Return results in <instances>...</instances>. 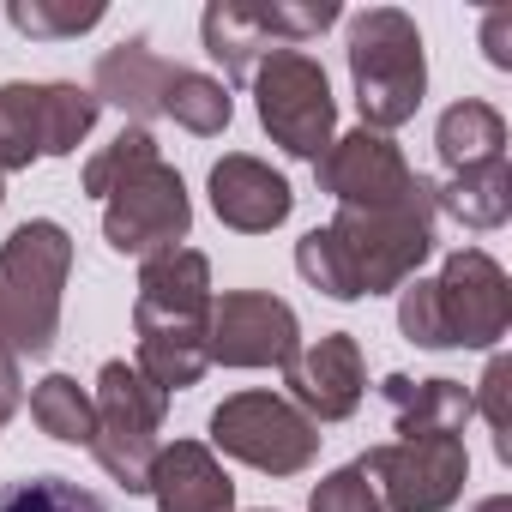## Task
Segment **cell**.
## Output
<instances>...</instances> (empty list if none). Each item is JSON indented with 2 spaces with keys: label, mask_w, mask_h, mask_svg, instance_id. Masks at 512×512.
Masks as SVG:
<instances>
[{
  "label": "cell",
  "mask_w": 512,
  "mask_h": 512,
  "mask_svg": "<svg viewBox=\"0 0 512 512\" xmlns=\"http://www.w3.org/2000/svg\"><path fill=\"white\" fill-rule=\"evenodd\" d=\"M169 79H175V67H169L145 37H127V43H115V49L97 55L91 97H97V103H115L121 115H133V127H145L151 115H163Z\"/></svg>",
  "instance_id": "cell-17"
},
{
  "label": "cell",
  "mask_w": 512,
  "mask_h": 512,
  "mask_svg": "<svg viewBox=\"0 0 512 512\" xmlns=\"http://www.w3.org/2000/svg\"><path fill=\"white\" fill-rule=\"evenodd\" d=\"M260 7V25L272 37V49H302L308 37H320L326 25H338L332 0H253Z\"/></svg>",
  "instance_id": "cell-28"
},
{
  "label": "cell",
  "mask_w": 512,
  "mask_h": 512,
  "mask_svg": "<svg viewBox=\"0 0 512 512\" xmlns=\"http://www.w3.org/2000/svg\"><path fill=\"white\" fill-rule=\"evenodd\" d=\"M290 205H296V193L272 163L247 157V151H229V157L211 163V211H217V223H229L241 235H266V229H278L290 217Z\"/></svg>",
  "instance_id": "cell-15"
},
{
  "label": "cell",
  "mask_w": 512,
  "mask_h": 512,
  "mask_svg": "<svg viewBox=\"0 0 512 512\" xmlns=\"http://www.w3.org/2000/svg\"><path fill=\"white\" fill-rule=\"evenodd\" d=\"M211 362L223 368H290L302 350V320L284 296L272 290H229L211 296Z\"/></svg>",
  "instance_id": "cell-11"
},
{
  "label": "cell",
  "mask_w": 512,
  "mask_h": 512,
  "mask_svg": "<svg viewBox=\"0 0 512 512\" xmlns=\"http://www.w3.org/2000/svg\"><path fill=\"white\" fill-rule=\"evenodd\" d=\"M350 79H356V109L362 127L392 133L422 109L428 91V55L422 31L398 7H368L350 19Z\"/></svg>",
  "instance_id": "cell-3"
},
{
  "label": "cell",
  "mask_w": 512,
  "mask_h": 512,
  "mask_svg": "<svg viewBox=\"0 0 512 512\" xmlns=\"http://www.w3.org/2000/svg\"><path fill=\"white\" fill-rule=\"evenodd\" d=\"M31 422L61 446H91L97 440V404L73 374H43L31 386Z\"/></svg>",
  "instance_id": "cell-22"
},
{
  "label": "cell",
  "mask_w": 512,
  "mask_h": 512,
  "mask_svg": "<svg viewBox=\"0 0 512 512\" xmlns=\"http://www.w3.org/2000/svg\"><path fill=\"white\" fill-rule=\"evenodd\" d=\"M506 392H512V362H506V356H488V368H482V380H476L470 404H476V416L494 428V452H500V464L512 458V416H506Z\"/></svg>",
  "instance_id": "cell-31"
},
{
  "label": "cell",
  "mask_w": 512,
  "mask_h": 512,
  "mask_svg": "<svg viewBox=\"0 0 512 512\" xmlns=\"http://www.w3.org/2000/svg\"><path fill=\"white\" fill-rule=\"evenodd\" d=\"M482 49L500 73H512V7H494L482 13Z\"/></svg>",
  "instance_id": "cell-32"
},
{
  "label": "cell",
  "mask_w": 512,
  "mask_h": 512,
  "mask_svg": "<svg viewBox=\"0 0 512 512\" xmlns=\"http://www.w3.org/2000/svg\"><path fill=\"white\" fill-rule=\"evenodd\" d=\"M362 464H368L386 512H446L470 482V452L452 434L392 440V446H374Z\"/></svg>",
  "instance_id": "cell-9"
},
{
  "label": "cell",
  "mask_w": 512,
  "mask_h": 512,
  "mask_svg": "<svg viewBox=\"0 0 512 512\" xmlns=\"http://www.w3.org/2000/svg\"><path fill=\"white\" fill-rule=\"evenodd\" d=\"M0 175H13V169H7V151H0Z\"/></svg>",
  "instance_id": "cell-35"
},
{
  "label": "cell",
  "mask_w": 512,
  "mask_h": 512,
  "mask_svg": "<svg viewBox=\"0 0 512 512\" xmlns=\"http://www.w3.org/2000/svg\"><path fill=\"white\" fill-rule=\"evenodd\" d=\"M247 85H253V109H260V127L272 133V145L308 163L326 157V145L338 139V97H332L326 67L308 49H272Z\"/></svg>",
  "instance_id": "cell-5"
},
{
  "label": "cell",
  "mask_w": 512,
  "mask_h": 512,
  "mask_svg": "<svg viewBox=\"0 0 512 512\" xmlns=\"http://www.w3.org/2000/svg\"><path fill=\"white\" fill-rule=\"evenodd\" d=\"M398 332L422 350H452L446 338V320H440V302H434V278H410L398 290Z\"/></svg>",
  "instance_id": "cell-29"
},
{
  "label": "cell",
  "mask_w": 512,
  "mask_h": 512,
  "mask_svg": "<svg viewBox=\"0 0 512 512\" xmlns=\"http://www.w3.org/2000/svg\"><path fill=\"white\" fill-rule=\"evenodd\" d=\"M284 386H290V404L320 428V422H344L362 410V392H368V362H362V344L350 332H326L314 344H302L284 368Z\"/></svg>",
  "instance_id": "cell-14"
},
{
  "label": "cell",
  "mask_w": 512,
  "mask_h": 512,
  "mask_svg": "<svg viewBox=\"0 0 512 512\" xmlns=\"http://www.w3.org/2000/svg\"><path fill=\"white\" fill-rule=\"evenodd\" d=\"M308 512H386V506H380V488H374L368 464L356 458V464H344V470H332V476L314 482Z\"/></svg>",
  "instance_id": "cell-30"
},
{
  "label": "cell",
  "mask_w": 512,
  "mask_h": 512,
  "mask_svg": "<svg viewBox=\"0 0 512 512\" xmlns=\"http://www.w3.org/2000/svg\"><path fill=\"white\" fill-rule=\"evenodd\" d=\"M314 175H320V193L338 199V211H380L416 187V169L404 163L392 133H374V127L338 133L326 145V157L314 163Z\"/></svg>",
  "instance_id": "cell-13"
},
{
  "label": "cell",
  "mask_w": 512,
  "mask_h": 512,
  "mask_svg": "<svg viewBox=\"0 0 512 512\" xmlns=\"http://www.w3.org/2000/svg\"><path fill=\"white\" fill-rule=\"evenodd\" d=\"M97 115L103 103L67 79L0 85V151H7V169H31L37 157H73L79 139L97 127Z\"/></svg>",
  "instance_id": "cell-8"
},
{
  "label": "cell",
  "mask_w": 512,
  "mask_h": 512,
  "mask_svg": "<svg viewBox=\"0 0 512 512\" xmlns=\"http://www.w3.org/2000/svg\"><path fill=\"white\" fill-rule=\"evenodd\" d=\"M380 392H386V410H392V422H398L404 440H422V434H452V440H464V422L476 416L470 386H464V380H446V374H434V380L386 374Z\"/></svg>",
  "instance_id": "cell-18"
},
{
  "label": "cell",
  "mask_w": 512,
  "mask_h": 512,
  "mask_svg": "<svg viewBox=\"0 0 512 512\" xmlns=\"http://www.w3.org/2000/svg\"><path fill=\"white\" fill-rule=\"evenodd\" d=\"M97 464L109 470V482H121L127 494H145L151 488V464L163 452V410H169V392H157L133 362H103L97 374Z\"/></svg>",
  "instance_id": "cell-6"
},
{
  "label": "cell",
  "mask_w": 512,
  "mask_h": 512,
  "mask_svg": "<svg viewBox=\"0 0 512 512\" xmlns=\"http://www.w3.org/2000/svg\"><path fill=\"white\" fill-rule=\"evenodd\" d=\"M211 446L266 476H302L320 458V428L284 392H235L211 410Z\"/></svg>",
  "instance_id": "cell-7"
},
{
  "label": "cell",
  "mask_w": 512,
  "mask_h": 512,
  "mask_svg": "<svg viewBox=\"0 0 512 512\" xmlns=\"http://www.w3.org/2000/svg\"><path fill=\"white\" fill-rule=\"evenodd\" d=\"M73 272V235L55 217H31L0 247V350L49 356L61 338V296Z\"/></svg>",
  "instance_id": "cell-2"
},
{
  "label": "cell",
  "mask_w": 512,
  "mask_h": 512,
  "mask_svg": "<svg viewBox=\"0 0 512 512\" xmlns=\"http://www.w3.org/2000/svg\"><path fill=\"white\" fill-rule=\"evenodd\" d=\"M163 115L175 127H187V133H199V139H217L229 127V115H235V97H229L223 79L193 73V67H175V79L163 91Z\"/></svg>",
  "instance_id": "cell-23"
},
{
  "label": "cell",
  "mask_w": 512,
  "mask_h": 512,
  "mask_svg": "<svg viewBox=\"0 0 512 512\" xmlns=\"http://www.w3.org/2000/svg\"><path fill=\"white\" fill-rule=\"evenodd\" d=\"M476 512H512V500H506V494H488V500H482Z\"/></svg>",
  "instance_id": "cell-34"
},
{
  "label": "cell",
  "mask_w": 512,
  "mask_h": 512,
  "mask_svg": "<svg viewBox=\"0 0 512 512\" xmlns=\"http://www.w3.org/2000/svg\"><path fill=\"white\" fill-rule=\"evenodd\" d=\"M151 163H163V157H157V133H151V127H121V133L85 163V193H91V199H109V193H121L133 175H145Z\"/></svg>",
  "instance_id": "cell-25"
},
{
  "label": "cell",
  "mask_w": 512,
  "mask_h": 512,
  "mask_svg": "<svg viewBox=\"0 0 512 512\" xmlns=\"http://www.w3.org/2000/svg\"><path fill=\"white\" fill-rule=\"evenodd\" d=\"M296 272H302L320 296H332V302H362V290H356V278H350V266H344V247L332 241V229H308V235L296 241Z\"/></svg>",
  "instance_id": "cell-27"
},
{
  "label": "cell",
  "mask_w": 512,
  "mask_h": 512,
  "mask_svg": "<svg viewBox=\"0 0 512 512\" xmlns=\"http://www.w3.org/2000/svg\"><path fill=\"white\" fill-rule=\"evenodd\" d=\"M434 151H440V163L452 175L458 169H476V163H494V157H506V115L494 103H482V97H464V103H452L440 115Z\"/></svg>",
  "instance_id": "cell-21"
},
{
  "label": "cell",
  "mask_w": 512,
  "mask_h": 512,
  "mask_svg": "<svg viewBox=\"0 0 512 512\" xmlns=\"http://www.w3.org/2000/svg\"><path fill=\"white\" fill-rule=\"evenodd\" d=\"M440 211L458 229H500L512 217V169H506V157L476 163V169H458L446 187L434 181V217Z\"/></svg>",
  "instance_id": "cell-20"
},
{
  "label": "cell",
  "mask_w": 512,
  "mask_h": 512,
  "mask_svg": "<svg viewBox=\"0 0 512 512\" xmlns=\"http://www.w3.org/2000/svg\"><path fill=\"white\" fill-rule=\"evenodd\" d=\"M332 241L344 247V266L356 278L362 296H386V290H404L422 260L434 253V181L416 175V187L398 199V205H380V211H338L332 223Z\"/></svg>",
  "instance_id": "cell-4"
},
{
  "label": "cell",
  "mask_w": 512,
  "mask_h": 512,
  "mask_svg": "<svg viewBox=\"0 0 512 512\" xmlns=\"http://www.w3.org/2000/svg\"><path fill=\"white\" fill-rule=\"evenodd\" d=\"M19 404H25V374H19V356L0 350V428H7V422L19 416Z\"/></svg>",
  "instance_id": "cell-33"
},
{
  "label": "cell",
  "mask_w": 512,
  "mask_h": 512,
  "mask_svg": "<svg viewBox=\"0 0 512 512\" xmlns=\"http://www.w3.org/2000/svg\"><path fill=\"white\" fill-rule=\"evenodd\" d=\"M0 512H109V506L67 476H25L0 482Z\"/></svg>",
  "instance_id": "cell-26"
},
{
  "label": "cell",
  "mask_w": 512,
  "mask_h": 512,
  "mask_svg": "<svg viewBox=\"0 0 512 512\" xmlns=\"http://www.w3.org/2000/svg\"><path fill=\"white\" fill-rule=\"evenodd\" d=\"M199 37H205V55L223 67V79H253V67L272 55V37L253 0H211L199 19Z\"/></svg>",
  "instance_id": "cell-19"
},
{
  "label": "cell",
  "mask_w": 512,
  "mask_h": 512,
  "mask_svg": "<svg viewBox=\"0 0 512 512\" xmlns=\"http://www.w3.org/2000/svg\"><path fill=\"white\" fill-rule=\"evenodd\" d=\"M187 229H193V199L169 163H151L145 175H133L121 193L103 199V235L127 260H151V253L181 247Z\"/></svg>",
  "instance_id": "cell-10"
},
{
  "label": "cell",
  "mask_w": 512,
  "mask_h": 512,
  "mask_svg": "<svg viewBox=\"0 0 512 512\" xmlns=\"http://www.w3.org/2000/svg\"><path fill=\"white\" fill-rule=\"evenodd\" d=\"M0 199H7V187H0Z\"/></svg>",
  "instance_id": "cell-36"
},
{
  "label": "cell",
  "mask_w": 512,
  "mask_h": 512,
  "mask_svg": "<svg viewBox=\"0 0 512 512\" xmlns=\"http://www.w3.org/2000/svg\"><path fill=\"white\" fill-rule=\"evenodd\" d=\"M157 512H235V482L217 464V452L205 440H175L157 452L151 464V488Z\"/></svg>",
  "instance_id": "cell-16"
},
{
  "label": "cell",
  "mask_w": 512,
  "mask_h": 512,
  "mask_svg": "<svg viewBox=\"0 0 512 512\" xmlns=\"http://www.w3.org/2000/svg\"><path fill=\"white\" fill-rule=\"evenodd\" d=\"M211 260L199 247H169L139 260V302H133V368L157 392H187L211 368Z\"/></svg>",
  "instance_id": "cell-1"
},
{
  "label": "cell",
  "mask_w": 512,
  "mask_h": 512,
  "mask_svg": "<svg viewBox=\"0 0 512 512\" xmlns=\"http://www.w3.org/2000/svg\"><path fill=\"white\" fill-rule=\"evenodd\" d=\"M434 302H440L452 350H494L512 326V284H506L500 260L482 247L446 253V266L434 278Z\"/></svg>",
  "instance_id": "cell-12"
},
{
  "label": "cell",
  "mask_w": 512,
  "mask_h": 512,
  "mask_svg": "<svg viewBox=\"0 0 512 512\" xmlns=\"http://www.w3.org/2000/svg\"><path fill=\"white\" fill-rule=\"evenodd\" d=\"M103 0H7L13 31H25L31 43H67L103 25Z\"/></svg>",
  "instance_id": "cell-24"
}]
</instances>
